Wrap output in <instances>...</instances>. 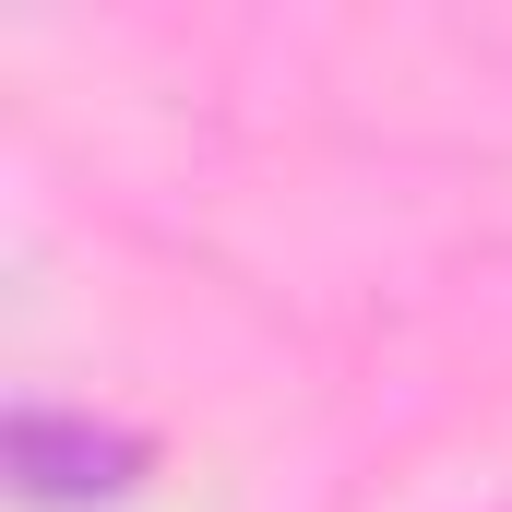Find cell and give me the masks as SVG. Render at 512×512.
<instances>
[{
	"mask_svg": "<svg viewBox=\"0 0 512 512\" xmlns=\"http://www.w3.org/2000/svg\"><path fill=\"white\" fill-rule=\"evenodd\" d=\"M143 477V441L131 429H96L72 405H12V489L36 512H96Z\"/></svg>",
	"mask_w": 512,
	"mask_h": 512,
	"instance_id": "6da1fadb",
	"label": "cell"
}]
</instances>
